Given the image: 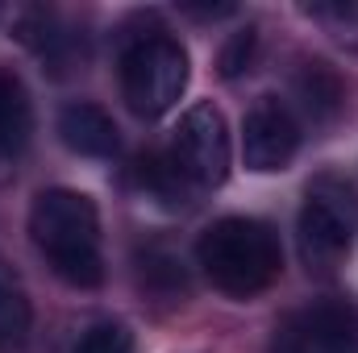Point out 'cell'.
<instances>
[{"label": "cell", "mask_w": 358, "mask_h": 353, "mask_svg": "<svg viewBox=\"0 0 358 353\" xmlns=\"http://www.w3.org/2000/svg\"><path fill=\"white\" fill-rule=\"evenodd\" d=\"M76 353H134V333L117 320H104V324H92L88 333L80 337Z\"/></svg>", "instance_id": "13"}, {"label": "cell", "mask_w": 358, "mask_h": 353, "mask_svg": "<svg viewBox=\"0 0 358 353\" xmlns=\"http://www.w3.org/2000/svg\"><path fill=\"white\" fill-rule=\"evenodd\" d=\"M296 146H300V125H296L292 108L275 96L255 100V108L242 121V158H246V167L259 171V175L283 171L292 163Z\"/></svg>", "instance_id": "7"}, {"label": "cell", "mask_w": 358, "mask_h": 353, "mask_svg": "<svg viewBox=\"0 0 358 353\" xmlns=\"http://www.w3.org/2000/svg\"><path fill=\"white\" fill-rule=\"evenodd\" d=\"M29 333V299L0 262V350H17Z\"/></svg>", "instance_id": "11"}, {"label": "cell", "mask_w": 358, "mask_h": 353, "mask_svg": "<svg viewBox=\"0 0 358 353\" xmlns=\"http://www.w3.org/2000/svg\"><path fill=\"white\" fill-rule=\"evenodd\" d=\"M304 13L325 21L338 42L358 46V4H304Z\"/></svg>", "instance_id": "14"}, {"label": "cell", "mask_w": 358, "mask_h": 353, "mask_svg": "<svg viewBox=\"0 0 358 353\" xmlns=\"http://www.w3.org/2000/svg\"><path fill=\"white\" fill-rule=\"evenodd\" d=\"M183 88H187V54L179 42L163 33H146L125 50L121 91L138 117H163L167 108H176Z\"/></svg>", "instance_id": "4"}, {"label": "cell", "mask_w": 358, "mask_h": 353, "mask_svg": "<svg viewBox=\"0 0 358 353\" xmlns=\"http://www.w3.org/2000/svg\"><path fill=\"white\" fill-rule=\"evenodd\" d=\"M142 283H146L150 291L167 295V299H176V295H183V291H187L183 262H179L176 254H167V250H150V254L142 258Z\"/></svg>", "instance_id": "12"}, {"label": "cell", "mask_w": 358, "mask_h": 353, "mask_svg": "<svg viewBox=\"0 0 358 353\" xmlns=\"http://www.w3.org/2000/svg\"><path fill=\"white\" fill-rule=\"evenodd\" d=\"M358 233V195L350 183L321 175L308 183L300 208V254L308 270H334Z\"/></svg>", "instance_id": "3"}, {"label": "cell", "mask_w": 358, "mask_h": 353, "mask_svg": "<svg viewBox=\"0 0 358 353\" xmlns=\"http://www.w3.org/2000/svg\"><path fill=\"white\" fill-rule=\"evenodd\" d=\"M171 163L187 183L196 187H217L229 175V129L221 108L196 104L183 112L171 137Z\"/></svg>", "instance_id": "5"}, {"label": "cell", "mask_w": 358, "mask_h": 353, "mask_svg": "<svg viewBox=\"0 0 358 353\" xmlns=\"http://www.w3.org/2000/svg\"><path fill=\"white\" fill-rule=\"evenodd\" d=\"M250 59H255V29H242V33H234L229 46L221 50V75H225V80H238V75L250 67Z\"/></svg>", "instance_id": "15"}, {"label": "cell", "mask_w": 358, "mask_h": 353, "mask_svg": "<svg viewBox=\"0 0 358 353\" xmlns=\"http://www.w3.org/2000/svg\"><path fill=\"white\" fill-rule=\"evenodd\" d=\"M196 258L208 283L234 299L267 291L283 270V250L275 229L255 216H225L208 225L196 241Z\"/></svg>", "instance_id": "2"}, {"label": "cell", "mask_w": 358, "mask_h": 353, "mask_svg": "<svg viewBox=\"0 0 358 353\" xmlns=\"http://www.w3.org/2000/svg\"><path fill=\"white\" fill-rule=\"evenodd\" d=\"M275 353H358V308L346 299L308 303L279 329Z\"/></svg>", "instance_id": "6"}, {"label": "cell", "mask_w": 358, "mask_h": 353, "mask_svg": "<svg viewBox=\"0 0 358 353\" xmlns=\"http://www.w3.org/2000/svg\"><path fill=\"white\" fill-rule=\"evenodd\" d=\"M29 137V96L13 71H0V154H17Z\"/></svg>", "instance_id": "9"}, {"label": "cell", "mask_w": 358, "mask_h": 353, "mask_svg": "<svg viewBox=\"0 0 358 353\" xmlns=\"http://www.w3.org/2000/svg\"><path fill=\"white\" fill-rule=\"evenodd\" d=\"M296 91H300V104L313 121H329L338 108H342V80L325 67V63H304L300 80H296Z\"/></svg>", "instance_id": "10"}, {"label": "cell", "mask_w": 358, "mask_h": 353, "mask_svg": "<svg viewBox=\"0 0 358 353\" xmlns=\"http://www.w3.org/2000/svg\"><path fill=\"white\" fill-rule=\"evenodd\" d=\"M29 237L55 266V274L71 287H100V216L84 191L50 187L29 208Z\"/></svg>", "instance_id": "1"}, {"label": "cell", "mask_w": 358, "mask_h": 353, "mask_svg": "<svg viewBox=\"0 0 358 353\" xmlns=\"http://www.w3.org/2000/svg\"><path fill=\"white\" fill-rule=\"evenodd\" d=\"M59 142L80 158H108L117 154V125L104 108L76 100L59 112Z\"/></svg>", "instance_id": "8"}]
</instances>
